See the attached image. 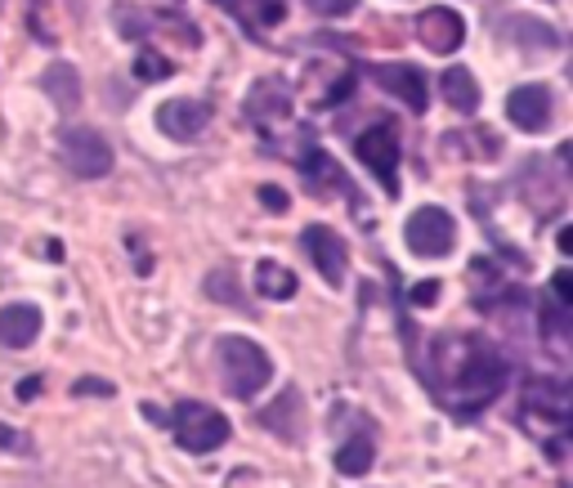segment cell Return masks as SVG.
Segmentation results:
<instances>
[{
  "label": "cell",
  "instance_id": "cell-1",
  "mask_svg": "<svg viewBox=\"0 0 573 488\" xmlns=\"http://www.w3.org/2000/svg\"><path fill=\"white\" fill-rule=\"evenodd\" d=\"M215 372H220L224 395L256 399L274 381V359L264 354V346L247 341V336H220L215 341Z\"/></svg>",
  "mask_w": 573,
  "mask_h": 488
},
{
  "label": "cell",
  "instance_id": "cell-2",
  "mask_svg": "<svg viewBox=\"0 0 573 488\" xmlns=\"http://www.w3.org/2000/svg\"><path fill=\"white\" fill-rule=\"evenodd\" d=\"M171 435H175V443L184 448V453H215V448L228 443V417L211 403L184 399L171 412Z\"/></svg>",
  "mask_w": 573,
  "mask_h": 488
},
{
  "label": "cell",
  "instance_id": "cell-3",
  "mask_svg": "<svg viewBox=\"0 0 573 488\" xmlns=\"http://www.w3.org/2000/svg\"><path fill=\"white\" fill-rule=\"evenodd\" d=\"M466 350H471V359L457 367L452 390L466 395V408L475 412V408L493 403V395H502V386H507V363L493 354V350H484V346H466Z\"/></svg>",
  "mask_w": 573,
  "mask_h": 488
},
{
  "label": "cell",
  "instance_id": "cell-4",
  "mask_svg": "<svg viewBox=\"0 0 573 488\" xmlns=\"http://www.w3.org/2000/svg\"><path fill=\"white\" fill-rule=\"evenodd\" d=\"M403 242H408L412 255H422V260H444L457 247V224H452V215L444 207H422V211L408 215Z\"/></svg>",
  "mask_w": 573,
  "mask_h": 488
},
{
  "label": "cell",
  "instance_id": "cell-5",
  "mask_svg": "<svg viewBox=\"0 0 573 488\" xmlns=\"http://www.w3.org/2000/svg\"><path fill=\"white\" fill-rule=\"evenodd\" d=\"M63 166L76 175V179H103L112 171V143L95 130V126H72L63 130Z\"/></svg>",
  "mask_w": 573,
  "mask_h": 488
},
{
  "label": "cell",
  "instance_id": "cell-6",
  "mask_svg": "<svg viewBox=\"0 0 573 488\" xmlns=\"http://www.w3.org/2000/svg\"><path fill=\"white\" fill-rule=\"evenodd\" d=\"M354 153L381 179V189L399 193V135H395V126H372V130H363L354 139Z\"/></svg>",
  "mask_w": 573,
  "mask_h": 488
},
{
  "label": "cell",
  "instance_id": "cell-7",
  "mask_svg": "<svg viewBox=\"0 0 573 488\" xmlns=\"http://www.w3.org/2000/svg\"><path fill=\"white\" fill-rule=\"evenodd\" d=\"M507 117H511V126L524 130V135H543V130L551 126V117H556V99H551V90L538 86V82L515 86V90L507 95Z\"/></svg>",
  "mask_w": 573,
  "mask_h": 488
},
{
  "label": "cell",
  "instance_id": "cell-8",
  "mask_svg": "<svg viewBox=\"0 0 573 488\" xmlns=\"http://www.w3.org/2000/svg\"><path fill=\"white\" fill-rule=\"evenodd\" d=\"M304 251H310L314 260V270L323 274L327 287H340L346 283V270H350V255H346V242H340L336 229H327V224H310V229L300 234Z\"/></svg>",
  "mask_w": 573,
  "mask_h": 488
},
{
  "label": "cell",
  "instance_id": "cell-9",
  "mask_svg": "<svg viewBox=\"0 0 573 488\" xmlns=\"http://www.w3.org/2000/svg\"><path fill=\"white\" fill-rule=\"evenodd\" d=\"M416 36H422V46L431 54H452L466 41V18L448 5H431L422 18H416Z\"/></svg>",
  "mask_w": 573,
  "mask_h": 488
},
{
  "label": "cell",
  "instance_id": "cell-10",
  "mask_svg": "<svg viewBox=\"0 0 573 488\" xmlns=\"http://www.w3.org/2000/svg\"><path fill=\"white\" fill-rule=\"evenodd\" d=\"M372 77H376L381 90L395 95L403 108L426 112V72L416 67V63H381V67H372Z\"/></svg>",
  "mask_w": 573,
  "mask_h": 488
},
{
  "label": "cell",
  "instance_id": "cell-11",
  "mask_svg": "<svg viewBox=\"0 0 573 488\" xmlns=\"http://www.w3.org/2000/svg\"><path fill=\"white\" fill-rule=\"evenodd\" d=\"M211 122V103L207 99H166L158 108V130L166 139H198Z\"/></svg>",
  "mask_w": 573,
  "mask_h": 488
},
{
  "label": "cell",
  "instance_id": "cell-12",
  "mask_svg": "<svg viewBox=\"0 0 573 488\" xmlns=\"http://www.w3.org/2000/svg\"><path fill=\"white\" fill-rule=\"evenodd\" d=\"M498 36H502V41H511V46H520V50H528V54L560 50V32L551 23H538L533 14H507L498 23Z\"/></svg>",
  "mask_w": 573,
  "mask_h": 488
},
{
  "label": "cell",
  "instance_id": "cell-13",
  "mask_svg": "<svg viewBox=\"0 0 573 488\" xmlns=\"http://www.w3.org/2000/svg\"><path fill=\"white\" fill-rule=\"evenodd\" d=\"M260 426L274 430V435L287 439V443H300V439H304V399H300V390L287 386V390L274 399V408L260 412Z\"/></svg>",
  "mask_w": 573,
  "mask_h": 488
},
{
  "label": "cell",
  "instance_id": "cell-14",
  "mask_svg": "<svg viewBox=\"0 0 573 488\" xmlns=\"http://www.w3.org/2000/svg\"><path fill=\"white\" fill-rule=\"evenodd\" d=\"M41 336V310L36 305H5L0 310V346L5 350H27Z\"/></svg>",
  "mask_w": 573,
  "mask_h": 488
},
{
  "label": "cell",
  "instance_id": "cell-15",
  "mask_svg": "<svg viewBox=\"0 0 573 488\" xmlns=\"http://www.w3.org/2000/svg\"><path fill=\"white\" fill-rule=\"evenodd\" d=\"M228 14H238L247 27L264 32V27H278L287 18V0H220Z\"/></svg>",
  "mask_w": 573,
  "mask_h": 488
},
{
  "label": "cell",
  "instance_id": "cell-16",
  "mask_svg": "<svg viewBox=\"0 0 573 488\" xmlns=\"http://www.w3.org/2000/svg\"><path fill=\"white\" fill-rule=\"evenodd\" d=\"M41 90H46L59 108H76V103H82V77H76L72 63H50V67L41 72Z\"/></svg>",
  "mask_w": 573,
  "mask_h": 488
},
{
  "label": "cell",
  "instance_id": "cell-17",
  "mask_svg": "<svg viewBox=\"0 0 573 488\" xmlns=\"http://www.w3.org/2000/svg\"><path fill=\"white\" fill-rule=\"evenodd\" d=\"M439 90H444L448 108H457V112H475L479 108V82L471 77L466 67H448L439 77Z\"/></svg>",
  "mask_w": 573,
  "mask_h": 488
},
{
  "label": "cell",
  "instance_id": "cell-18",
  "mask_svg": "<svg viewBox=\"0 0 573 488\" xmlns=\"http://www.w3.org/2000/svg\"><path fill=\"white\" fill-rule=\"evenodd\" d=\"M256 291L264 300H291L296 296V274L287 265H278V260H260L256 265Z\"/></svg>",
  "mask_w": 573,
  "mask_h": 488
},
{
  "label": "cell",
  "instance_id": "cell-19",
  "mask_svg": "<svg viewBox=\"0 0 573 488\" xmlns=\"http://www.w3.org/2000/svg\"><path fill=\"white\" fill-rule=\"evenodd\" d=\"M372 458H376L372 435H354V439L340 443V453H336V471H340V475H363V471H372Z\"/></svg>",
  "mask_w": 573,
  "mask_h": 488
},
{
  "label": "cell",
  "instance_id": "cell-20",
  "mask_svg": "<svg viewBox=\"0 0 573 488\" xmlns=\"http://www.w3.org/2000/svg\"><path fill=\"white\" fill-rule=\"evenodd\" d=\"M304 175H310V193H336V189H346V175L336 171V162L327 153H310V162H304Z\"/></svg>",
  "mask_w": 573,
  "mask_h": 488
},
{
  "label": "cell",
  "instance_id": "cell-21",
  "mask_svg": "<svg viewBox=\"0 0 573 488\" xmlns=\"http://www.w3.org/2000/svg\"><path fill=\"white\" fill-rule=\"evenodd\" d=\"M135 77H139V82H166V77H171V63H166L162 54L144 50L139 63H135Z\"/></svg>",
  "mask_w": 573,
  "mask_h": 488
},
{
  "label": "cell",
  "instance_id": "cell-22",
  "mask_svg": "<svg viewBox=\"0 0 573 488\" xmlns=\"http://www.w3.org/2000/svg\"><path fill=\"white\" fill-rule=\"evenodd\" d=\"M310 10L323 18H346V14H354V0H310Z\"/></svg>",
  "mask_w": 573,
  "mask_h": 488
},
{
  "label": "cell",
  "instance_id": "cell-23",
  "mask_svg": "<svg viewBox=\"0 0 573 488\" xmlns=\"http://www.w3.org/2000/svg\"><path fill=\"white\" fill-rule=\"evenodd\" d=\"M228 283H234V278H228V270H220V274H211V278H207V291H211V296H220V300H238Z\"/></svg>",
  "mask_w": 573,
  "mask_h": 488
},
{
  "label": "cell",
  "instance_id": "cell-24",
  "mask_svg": "<svg viewBox=\"0 0 573 488\" xmlns=\"http://www.w3.org/2000/svg\"><path fill=\"white\" fill-rule=\"evenodd\" d=\"M439 287H444V283H435V278H431V283H416V287H412V305H435V300H439Z\"/></svg>",
  "mask_w": 573,
  "mask_h": 488
},
{
  "label": "cell",
  "instance_id": "cell-25",
  "mask_svg": "<svg viewBox=\"0 0 573 488\" xmlns=\"http://www.w3.org/2000/svg\"><path fill=\"white\" fill-rule=\"evenodd\" d=\"M551 287H556V300H560V305H573V278H569L564 270L551 278Z\"/></svg>",
  "mask_w": 573,
  "mask_h": 488
},
{
  "label": "cell",
  "instance_id": "cell-26",
  "mask_svg": "<svg viewBox=\"0 0 573 488\" xmlns=\"http://www.w3.org/2000/svg\"><path fill=\"white\" fill-rule=\"evenodd\" d=\"M0 448H14V453H23V448H27V439H23L14 426H5V422H0Z\"/></svg>",
  "mask_w": 573,
  "mask_h": 488
},
{
  "label": "cell",
  "instance_id": "cell-27",
  "mask_svg": "<svg viewBox=\"0 0 573 488\" xmlns=\"http://www.w3.org/2000/svg\"><path fill=\"white\" fill-rule=\"evenodd\" d=\"M260 202L270 211H287V193L283 189H260Z\"/></svg>",
  "mask_w": 573,
  "mask_h": 488
},
{
  "label": "cell",
  "instance_id": "cell-28",
  "mask_svg": "<svg viewBox=\"0 0 573 488\" xmlns=\"http://www.w3.org/2000/svg\"><path fill=\"white\" fill-rule=\"evenodd\" d=\"M72 390H76V395H112V386H108V381H76Z\"/></svg>",
  "mask_w": 573,
  "mask_h": 488
},
{
  "label": "cell",
  "instance_id": "cell-29",
  "mask_svg": "<svg viewBox=\"0 0 573 488\" xmlns=\"http://www.w3.org/2000/svg\"><path fill=\"white\" fill-rule=\"evenodd\" d=\"M41 395V377H27L23 386H18V399H36Z\"/></svg>",
  "mask_w": 573,
  "mask_h": 488
},
{
  "label": "cell",
  "instance_id": "cell-30",
  "mask_svg": "<svg viewBox=\"0 0 573 488\" xmlns=\"http://www.w3.org/2000/svg\"><path fill=\"white\" fill-rule=\"evenodd\" d=\"M560 251H564V255L573 251V234H569V229H560Z\"/></svg>",
  "mask_w": 573,
  "mask_h": 488
}]
</instances>
